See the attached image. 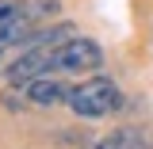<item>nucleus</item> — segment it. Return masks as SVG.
I'll return each instance as SVG.
<instances>
[{
  "label": "nucleus",
  "instance_id": "nucleus-4",
  "mask_svg": "<svg viewBox=\"0 0 153 149\" xmlns=\"http://www.w3.org/2000/svg\"><path fill=\"white\" fill-rule=\"evenodd\" d=\"M69 92H73V88H65L61 80H50V76H38V80L27 84V96H31V103H38V107L69 103Z\"/></svg>",
  "mask_w": 153,
  "mask_h": 149
},
{
  "label": "nucleus",
  "instance_id": "nucleus-2",
  "mask_svg": "<svg viewBox=\"0 0 153 149\" xmlns=\"http://www.w3.org/2000/svg\"><path fill=\"white\" fill-rule=\"evenodd\" d=\"M103 65V50L92 38H69L54 50V73H92Z\"/></svg>",
  "mask_w": 153,
  "mask_h": 149
},
{
  "label": "nucleus",
  "instance_id": "nucleus-1",
  "mask_svg": "<svg viewBox=\"0 0 153 149\" xmlns=\"http://www.w3.org/2000/svg\"><path fill=\"white\" fill-rule=\"evenodd\" d=\"M69 107L80 119H103V115H111V111L123 107V92L107 76H88V80H80L69 92Z\"/></svg>",
  "mask_w": 153,
  "mask_h": 149
},
{
  "label": "nucleus",
  "instance_id": "nucleus-3",
  "mask_svg": "<svg viewBox=\"0 0 153 149\" xmlns=\"http://www.w3.org/2000/svg\"><path fill=\"white\" fill-rule=\"evenodd\" d=\"M54 50H57V46H23V54L4 69L8 84H23V88H27L31 80L54 73Z\"/></svg>",
  "mask_w": 153,
  "mask_h": 149
},
{
  "label": "nucleus",
  "instance_id": "nucleus-7",
  "mask_svg": "<svg viewBox=\"0 0 153 149\" xmlns=\"http://www.w3.org/2000/svg\"><path fill=\"white\" fill-rule=\"evenodd\" d=\"M19 16V4H12V0H0V31L12 23V19Z\"/></svg>",
  "mask_w": 153,
  "mask_h": 149
},
{
  "label": "nucleus",
  "instance_id": "nucleus-6",
  "mask_svg": "<svg viewBox=\"0 0 153 149\" xmlns=\"http://www.w3.org/2000/svg\"><path fill=\"white\" fill-rule=\"evenodd\" d=\"M27 8H35L27 19H35V16H54V12H57V0H23V12H27Z\"/></svg>",
  "mask_w": 153,
  "mask_h": 149
},
{
  "label": "nucleus",
  "instance_id": "nucleus-5",
  "mask_svg": "<svg viewBox=\"0 0 153 149\" xmlns=\"http://www.w3.org/2000/svg\"><path fill=\"white\" fill-rule=\"evenodd\" d=\"M96 149H153V142L146 138V134H138V130H115V134H107Z\"/></svg>",
  "mask_w": 153,
  "mask_h": 149
}]
</instances>
